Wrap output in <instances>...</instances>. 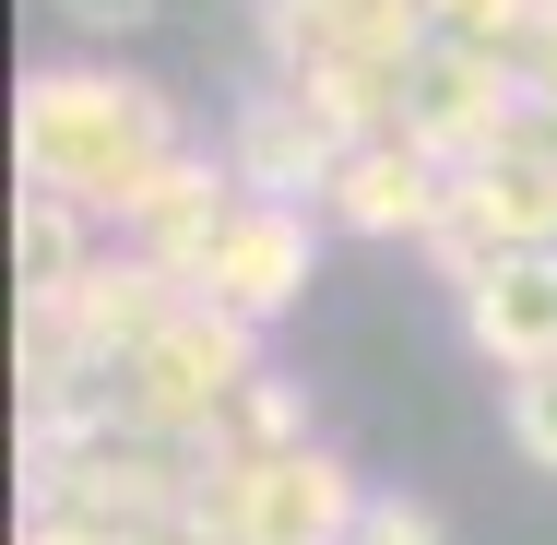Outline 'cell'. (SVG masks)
<instances>
[{
	"label": "cell",
	"mask_w": 557,
	"mask_h": 545,
	"mask_svg": "<svg viewBox=\"0 0 557 545\" xmlns=\"http://www.w3.org/2000/svg\"><path fill=\"white\" fill-rule=\"evenodd\" d=\"M462 332L510 380L522 368H557V261H498L486 285H462Z\"/></svg>",
	"instance_id": "11"
},
{
	"label": "cell",
	"mask_w": 557,
	"mask_h": 545,
	"mask_svg": "<svg viewBox=\"0 0 557 545\" xmlns=\"http://www.w3.org/2000/svg\"><path fill=\"white\" fill-rule=\"evenodd\" d=\"M321 214H333L344 237H416V249H428V237H440V214H450V166L428 154V143H404V131L344 143Z\"/></svg>",
	"instance_id": "6"
},
{
	"label": "cell",
	"mask_w": 557,
	"mask_h": 545,
	"mask_svg": "<svg viewBox=\"0 0 557 545\" xmlns=\"http://www.w3.org/2000/svg\"><path fill=\"white\" fill-rule=\"evenodd\" d=\"M285 450H309V404L285 380H249L214 416V438H202V462H285Z\"/></svg>",
	"instance_id": "13"
},
{
	"label": "cell",
	"mask_w": 557,
	"mask_h": 545,
	"mask_svg": "<svg viewBox=\"0 0 557 545\" xmlns=\"http://www.w3.org/2000/svg\"><path fill=\"white\" fill-rule=\"evenodd\" d=\"M237 202H249V190H237V166H214V154H178V166L143 190V214L119 225V237H131L154 273H178V285L202 297V261H214V237L237 225Z\"/></svg>",
	"instance_id": "9"
},
{
	"label": "cell",
	"mask_w": 557,
	"mask_h": 545,
	"mask_svg": "<svg viewBox=\"0 0 557 545\" xmlns=\"http://www.w3.org/2000/svg\"><path fill=\"white\" fill-rule=\"evenodd\" d=\"M261 48L285 84L321 72H416L440 48V0H261Z\"/></svg>",
	"instance_id": "4"
},
{
	"label": "cell",
	"mask_w": 557,
	"mask_h": 545,
	"mask_svg": "<svg viewBox=\"0 0 557 545\" xmlns=\"http://www.w3.org/2000/svg\"><path fill=\"white\" fill-rule=\"evenodd\" d=\"M309 297V214L297 202H237V225L214 237V261H202V309L225 321H285Z\"/></svg>",
	"instance_id": "8"
},
{
	"label": "cell",
	"mask_w": 557,
	"mask_h": 545,
	"mask_svg": "<svg viewBox=\"0 0 557 545\" xmlns=\"http://www.w3.org/2000/svg\"><path fill=\"white\" fill-rule=\"evenodd\" d=\"M24 545H119V534H84V522H24Z\"/></svg>",
	"instance_id": "17"
},
{
	"label": "cell",
	"mask_w": 557,
	"mask_h": 545,
	"mask_svg": "<svg viewBox=\"0 0 557 545\" xmlns=\"http://www.w3.org/2000/svg\"><path fill=\"white\" fill-rule=\"evenodd\" d=\"M143 545H202V534H190V522H166V534H143Z\"/></svg>",
	"instance_id": "18"
},
{
	"label": "cell",
	"mask_w": 557,
	"mask_h": 545,
	"mask_svg": "<svg viewBox=\"0 0 557 545\" xmlns=\"http://www.w3.org/2000/svg\"><path fill=\"white\" fill-rule=\"evenodd\" d=\"M225 166H237V190H249V202H297V214H309V202L333 190V166H344V131L309 108L297 84H273V96H249V108H237Z\"/></svg>",
	"instance_id": "7"
},
{
	"label": "cell",
	"mask_w": 557,
	"mask_h": 545,
	"mask_svg": "<svg viewBox=\"0 0 557 545\" xmlns=\"http://www.w3.org/2000/svg\"><path fill=\"white\" fill-rule=\"evenodd\" d=\"M249 380H261V332L190 297L178 321H166L143 356H131V368H119V428H143V438H190V450H202V438H214V416L249 392Z\"/></svg>",
	"instance_id": "2"
},
{
	"label": "cell",
	"mask_w": 557,
	"mask_h": 545,
	"mask_svg": "<svg viewBox=\"0 0 557 545\" xmlns=\"http://www.w3.org/2000/svg\"><path fill=\"white\" fill-rule=\"evenodd\" d=\"M96 261H108V249H96V214H72V202H48V190L12 202V285H24V309H60Z\"/></svg>",
	"instance_id": "12"
},
{
	"label": "cell",
	"mask_w": 557,
	"mask_h": 545,
	"mask_svg": "<svg viewBox=\"0 0 557 545\" xmlns=\"http://www.w3.org/2000/svg\"><path fill=\"white\" fill-rule=\"evenodd\" d=\"M60 12H72V24H96V36H119V24H143L154 0H60Z\"/></svg>",
	"instance_id": "16"
},
{
	"label": "cell",
	"mask_w": 557,
	"mask_h": 545,
	"mask_svg": "<svg viewBox=\"0 0 557 545\" xmlns=\"http://www.w3.org/2000/svg\"><path fill=\"white\" fill-rule=\"evenodd\" d=\"M368 510V486L333 450H285V462H202L190 486V534L202 545H344V522Z\"/></svg>",
	"instance_id": "3"
},
{
	"label": "cell",
	"mask_w": 557,
	"mask_h": 545,
	"mask_svg": "<svg viewBox=\"0 0 557 545\" xmlns=\"http://www.w3.org/2000/svg\"><path fill=\"white\" fill-rule=\"evenodd\" d=\"M510 438H522V462L557 474V368H522L510 380Z\"/></svg>",
	"instance_id": "14"
},
{
	"label": "cell",
	"mask_w": 557,
	"mask_h": 545,
	"mask_svg": "<svg viewBox=\"0 0 557 545\" xmlns=\"http://www.w3.org/2000/svg\"><path fill=\"white\" fill-rule=\"evenodd\" d=\"M510 119H522V84L498 72V48H450V36H440V48L404 72V143H428L440 166L498 154Z\"/></svg>",
	"instance_id": "5"
},
{
	"label": "cell",
	"mask_w": 557,
	"mask_h": 545,
	"mask_svg": "<svg viewBox=\"0 0 557 545\" xmlns=\"http://www.w3.org/2000/svg\"><path fill=\"white\" fill-rule=\"evenodd\" d=\"M178 309H190V285H178V273H154L143 249H108V261L60 297V321H72V344H84L96 368H131V356L178 321Z\"/></svg>",
	"instance_id": "10"
},
{
	"label": "cell",
	"mask_w": 557,
	"mask_h": 545,
	"mask_svg": "<svg viewBox=\"0 0 557 545\" xmlns=\"http://www.w3.org/2000/svg\"><path fill=\"white\" fill-rule=\"evenodd\" d=\"M178 154H190V143H178V119H166L154 84L48 60V72H24V96H12V166H24V190H48V202H72V214H96V225H131L143 190H154Z\"/></svg>",
	"instance_id": "1"
},
{
	"label": "cell",
	"mask_w": 557,
	"mask_h": 545,
	"mask_svg": "<svg viewBox=\"0 0 557 545\" xmlns=\"http://www.w3.org/2000/svg\"><path fill=\"white\" fill-rule=\"evenodd\" d=\"M344 545H440V510H428V498H368V510L344 522Z\"/></svg>",
	"instance_id": "15"
}]
</instances>
